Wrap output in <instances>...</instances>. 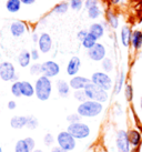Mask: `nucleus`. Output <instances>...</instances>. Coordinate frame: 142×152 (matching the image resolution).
<instances>
[{"mask_svg":"<svg viewBox=\"0 0 142 152\" xmlns=\"http://www.w3.org/2000/svg\"><path fill=\"white\" fill-rule=\"evenodd\" d=\"M52 93V82L50 78L45 76H39L34 83V96L40 101L49 100Z\"/></svg>","mask_w":142,"mask_h":152,"instance_id":"f257e3e1","label":"nucleus"},{"mask_svg":"<svg viewBox=\"0 0 142 152\" xmlns=\"http://www.w3.org/2000/svg\"><path fill=\"white\" fill-rule=\"evenodd\" d=\"M69 9H70V6H69V2H68V1H61V2L57 4L53 8L51 9V13L62 16V15H66V13L68 12Z\"/></svg>","mask_w":142,"mask_h":152,"instance_id":"393cba45","label":"nucleus"},{"mask_svg":"<svg viewBox=\"0 0 142 152\" xmlns=\"http://www.w3.org/2000/svg\"><path fill=\"white\" fill-rule=\"evenodd\" d=\"M87 15H88V17L92 20H97V19H99V18L102 16V9H101L100 4H98V6H93L91 7L90 9L87 10Z\"/></svg>","mask_w":142,"mask_h":152,"instance_id":"bb28decb","label":"nucleus"},{"mask_svg":"<svg viewBox=\"0 0 142 152\" xmlns=\"http://www.w3.org/2000/svg\"><path fill=\"white\" fill-rule=\"evenodd\" d=\"M90 82H91V80L89 78L77 75L75 77H71L69 85H70V88L72 90H83L87 87V85H89Z\"/></svg>","mask_w":142,"mask_h":152,"instance_id":"f8f14e48","label":"nucleus"},{"mask_svg":"<svg viewBox=\"0 0 142 152\" xmlns=\"http://www.w3.org/2000/svg\"><path fill=\"white\" fill-rule=\"evenodd\" d=\"M21 6L22 4L20 0H7L6 1V9H7V11L11 13L18 12L21 9Z\"/></svg>","mask_w":142,"mask_h":152,"instance_id":"a878e982","label":"nucleus"},{"mask_svg":"<svg viewBox=\"0 0 142 152\" xmlns=\"http://www.w3.org/2000/svg\"><path fill=\"white\" fill-rule=\"evenodd\" d=\"M89 32H90L93 37H96L97 40H99V39H101L105 36V27L103 26L102 22H93V23L89 27Z\"/></svg>","mask_w":142,"mask_h":152,"instance_id":"dca6fc26","label":"nucleus"},{"mask_svg":"<svg viewBox=\"0 0 142 152\" xmlns=\"http://www.w3.org/2000/svg\"><path fill=\"white\" fill-rule=\"evenodd\" d=\"M21 96L26 98H31L34 96V86L29 81H20Z\"/></svg>","mask_w":142,"mask_h":152,"instance_id":"6ab92c4d","label":"nucleus"},{"mask_svg":"<svg viewBox=\"0 0 142 152\" xmlns=\"http://www.w3.org/2000/svg\"><path fill=\"white\" fill-rule=\"evenodd\" d=\"M105 22L108 23V26H110V28H112L114 30H117L120 26L119 17L111 10H108L105 13Z\"/></svg>","mask_w":142,"mask_h":152,"instance_id":"4be33fe9","label":"nucleus"},{"mask_svg":"<svg viewBox=\"0 0 142 152\" xmlns=\"http://www.w3.org/2000/svg\"><path fill=\"white\" fill-rule=\"evenodd\" d=\"M101 68H102V70L107 73H110V72L113 70V68H114V64H113V61L110 58L108 57H105V59L101 61Z\"/></svg>","mask_w":142,"mask_h":152,"instance_id":"c85d7f7f","label":"nucleus"},{"mask_svg":"<svg viewBox=\"0 0 142 152\" xmlns=\"http://www.w3.org/2000/svg\"><path fill=\"white\" fill-rule=\"evenodd\" d=\"M81 119H82V117L77 112V113L69 114V115L67 117V121L69 123H75V122H80V121H81Z\"/></svg>","mask_w":142,"mask_h":152,"instance_id":"e433bc0d","label":"nucleus"},{"mask_svg":"<svg viewBox=\"0 0 142 152\" xmlns=\"http://www.w3.org/2000/svg\"><path fill=\"white\" fill-rule=\"evenodd\" d=\"M38 49L42 53H48L52 49V38L48 32H42L39 36L38 40Z\"/></svg>","mask_w":142,"mask_h":152,"instance_id":"9b49d317","label":"nucleus"},{"mask_svg":"<svg viewBox=\"0 0 142 152\" xmlns=\"http://www.w3.org/2000/svg\"><path fill=\"white\" fill-rule=\"evenodd\" d=\"M7 107H8L9 110H15L16 108H17V102L15 101V100H10V101L8 102Z\"/></svg>","mask_w":142,"mask_h":152,"instance_id":"37998d69","label":"nucleus"},{"mask_svg":"<svg viewBox=\"0 0 142 152\" xmlns=\"http://www.w3.org/2000/svg\"><path fill=\"white\" fill-rule=\"evenodd\" d=\"M97 42H98V40H97L96 37H93L90 32H88V34L86 36V38L81 41V45H82V47H83L84 49L89 50V49H91L92 47L94 46Z\"/></svg>","mask_w":142,"mask_h":152,"instance_id":"cd10ccee","label":"nucleus"},{"mask_svg":"<svg viewBox=\"0 0 142 152\" xmlns=\"http://www.w3.org/2000/svg\"><path fill=\"white\" fill-rule=\"evenodd\" d=\"M10 34H12L15 38H19L21 36H23L27 31V25L26 22L20 21V20H16V21L11 22L10 25Z\"/></svg>","mask_w":142,"mask_h":152,"instance_id":"4468645a","label":"nucleus"},{"mask_svg":"<svg viewBox=\"0 0 142 152\" xmlns=\"http://www.w3.org/2000/svg\"><path fill=\"white\" fill-rule=\"evenodd\" d=\"M54 141H56V139H54V137L51 134V133H47V134L43 137V143L46 144L47 147L52 145V144L54 143Z\"/></svg>","mask_w":142,"mask_h":152,"instance_id":"4c0bfd02","label":"nucleus"},{"mask_svg":"<svg viewBox=\"0 0 142 152\" xmlns=\"http://www.w3.org/2000/svg\"><path fill=\"white\" fill-rule=\"evenodd\" d=\"M21 4H26V6H31V4H34L36 2V0H20Z\"/></svg>","mask_w":142,"mask_h":152,"instance_id":"c03bdc74","label":"nucleus"},{"mask_svg":"<svg viewBox=\"0 0 142 152\" xmlns=\"http://www.w3.org/2000/svg\"><path fill=\"white\" fill-rule=\"evenodd\" d=\"M60 73V66L53 60H47L41 64V75L48 78H54Z\"/></svg>","mask_w":142,"mask_h":152,"instance_id":"1a4fd4ad","label":"nucleus"},{"mask_svg":"<svg viewBox=\"0 0 142 152\" xmlns=\"http://www.w3.org/2000/svg\"><path fill=\"white\" fill-rule=\"evenodd\" d=\"M39 36H40V34H38L37 32H34V34H32V41H34V43H38V40H39Z\"/></svg>","mask_w":142,"mask_h":152,"instance_id":"49530a36","label":"nucleus"},{"mask_svg":"<svg viewBox=\"0 0 142 152\" xmlns=\"http://www.w3.org/2000/svg\"><path fill=\"white\" fill-rule=\"evenodd\" d=\"M88 32L89 31L88 30H86V29H82V30H80V31H78V34H77V39L81 42V41L86 38V36L88 34Z\"/></svg>","mask_w":142,"mask_h":152,"instance_id":"79ce46f5","label":"nucleus"},{"mask_svg":"<svg viewBox=\"0 0 142 152\" xmlns=\"http://www.w3.org/2000/svg\"><path fill=\"white\" fill-rule=\"evenodd\" d=\"M32 152H43V151H42V150H40V149H34Z\"/></svg>","mask_w":142,"mask_h":152,"instance_id":"09e8293b","label":"nucleus"},{"mask_svg":"<svg viewBox=\"0 0 142 152\" xmlns=\"http://www.w3.org/2000/svg\"><path fill=\"white\" fill-rule=\"evenodd\" d=\"M80 69H81V60L78 56H73L71 57L70 60L68 61L67 64V75L70 77H75L79 73Z\"/></svg>","mask_w":142,"mask_h":152,"instance_id":"ddd939ff","label":"nucleus"},{"mask_svg":"<svg viewBox=\"0 0 142 152\" xmlns=\"http://www.w3.org/2000/svg\"><path fill=\"white\" fill-rule=\"evenodd\" d=\"M69 6H70V9L73 10V11H80L82 7H83L84 0H69Z\"/></svg>","mask_w":142,"mask_h":152,"instance_id":"2f4dec72","label":"nucleus"},{"mask_svg":"<svg viewBox=\"0 0 142 152\" xmlns=\"http://www.w3.org/2000/svg\"><path fill=\"white\" fill-rule=\"evenodd\" d=\"M73 98H75V100L79 101L80 103H81V102H84L86 100H88V98H87V96H86L84 90H75V92H73Z\"/></svg>","mask_w":142,"mask_h":152,"instance_id":"c9c22d12","label":"nucleus"},{"mask_svg":"<svg viewBox=\"0 0 142 152\" xmlns=\"http://www.w3.org/2000/svg\"><path fill=\"white\" fill-rule=\"evenodd\" d=\"M88 57L89 59H91L92 61H96V62L102 61L107 57V49H105V45L97 42L91 49L88 50Z\"/></svg>","mask_w":142,"mask_h":152,"instance_id":"9d476101","label":"nucleus"},{"mask_svg":"<svg viewBox=\"0 0 142 152\" xmlns=\"http://www.w3.org/2000/svg\"><path fill=\"white\" fill-rule=\"evenodd\" d=\"M26 143H27V145H28V148H29V150L31 152L34 151V149H36V141H34V138H31V137H28V138H26L25 139Z\"/></svg>","mask_w":142,"mask_h":152,"instance_id":"58836bf2","label":"nucleus"},{"mask_svg":"<svg viewBox=\"0 0 142 152\" xmlns=\"http://www.w3.org/2000/svg\"><path fill=\"white\" fill-rule=\"evenodd\" d=\"M28 119H27V124H26V128H28L29 130H36L39 126V121L38 119L34 115H27Z\"/></svg>","mask_w":142,"mask_h":152,"instance_id":"c756f323","label":"nucleus"},{"mask_svg":"<svg viewBox=\"0 0 142 152\" xmlns=\"http://www.w3.org/2000/svg\"><path fill=\"white\" fill-rule=\"evenodd\" d=\"M27 115H15L10 119V127L16 130H20L26 127L27 124Z\"/></svg>","mask_w":142,"mask_h":152,"instance_id":"a211bd4d","label":"nucleus"},{"mask_svg":"<svg viewBox=\"0 0 142 152\" xmlns=\"http://www.w3.org/2000/svg\"><path fill=\"white\" fill-rule=\"evenodd\" d=\"M0 61H1V52H0Z\"/></svg>","mask_w":142,"mask_h":152,"instance_id":"603ef678","label":"nucleus"},{"mask_svg":"<svg viewBox=\"0 0 142 152\" xmlns=\"http://www.w3.org/2000/svg\"><path fill=\"white\" fill-rule=\"evenodd\" d=\"M140 109H141V111H142V97L140 98Z\"/></svg>","mask_w":142,"mask_h":152,"instance_id":"8fccbe9b","label":"nucleus"},{"mask_svg":"<svg viewBox=\"0 0 142 152\" xmlns=\"http://www.w3.org/2000/svg\"><path fill=\"white\" fill-rule=\"evenodd\" d=\"M133 96H134V92H133V87L131 86V83H127L124 86V97L127 99V101L131 102L133 100Z\"/></svg>","mask_w":142,"mask_h":152,"instance_id":"72a5a7b5","label":"nucleus"},{"mask_svg":"<svg viewBox=\"0 0 142 152\" xmlns=\"http://www.w3.org/2000/svg\"><path fill=\"white\" fill-rule=\"evenodd\" d=\"M56 88H57V92L60 97L67 98L70 94V85H69L68 81L63 80V79H60L56 82Z\"/></svg>","mask_w":142,"mask_h":152,"instance_id":"f3484780","label":"nucleus"},{"mask_svg":"<svg viewBox=\"0 0 142 152\" xmlns=\"http://www.w3.org/2000/svg\"><path fill=\"white\" fill-rule=\"evenodd\" d=\"M10 91L12 93L13 97L16 98H20L21 97V87H20V81H15L11 85V88H10Z\"/></svg>","mask_w":142,"mask_h":152,"instance_id":"473e14b6","label":"nucleus"},{"mask_svg":"<svg viewBox=\"0 0 142 152\" xmlns=\"http://www.w3.org/2000/svg\"><path fill=\"white\" fill-rule=\"evenodd\" d=\"M131 47L135 51L140 50L142 48V31L141 30H133L131 37Z\"/></svg>","mask_w":142,"mask_h":152,"instance_id":"412c9836","label":"nucleus"},{"mask_svg":"<svg viewBox=\"0 0 142 152\" xmlns=\"http://www.w3.org/2000/svg\"><path fill=\"white\" fill-rule=\"evenodd\" d=\"M17 61H18V64H19L21 68L29 67L30 62H31V56H30V51L21 50L20 53L18 55Z\"/></svg>","mask_w":142,"mask_h":152,"instance_id":"5701e85b","label":"nucleus"},{"mask_svg":"<svg viewBox=\"0 0 142 152\" xmlns=\"http://www.w3.org/2000/svg\"><path fill=\"white\" fill-rule=\"evenodd\" d=\"M30 56H31V60L38 61L39 58H40V51H39V49H32V50L30 51Z\"/></svg>","mask_w":142,"mask_h":152,"instance_id":"a19ab883","label":"nucleus"},{"mask_svg":"<svg viewBox=\"0 0 142 152\" xmlns=\"http://www.w3.org/2000/svg\"><path fill=\"white\" fill-rule=\"evenodd\" d=\"M102 111H103V103L89 99L84 102H81L77 108V112L82 118H96L102 113Z\"/></svg>","mask_w":142,"mask_h":152,"instance_id":"f03ea898","label":"nucleus"},{"mask_svg":"<svg viewBox=\"0 0 142 152\" xmlns=\"http://www.w3.org/2000/svg\"><path fill=\"white\" fill-rule=\"evenodd\" d=\"M56 141H57L58 147L62 148L63 150H66V151H68V152L75 150V145H77V140H75L67 130L59 132L58 135H57V138H56Z\"/></svg>","mask_w":142,"mask_h":152,"instance_id":"0eeeda50","label":"nucleus"},{"mask_svg":"<svg viewBox=\"0 0 142 152\" xmlns=\"http://www.w3.org/2000/svg\"><path fill=\"white\" fill-rule=\"evenodd\" d=\"M67 131L70 133L75 140H84L89 138L91 134V129L87 123L83 122H75L69 123L67 128Z\"/></svg>","mask_w":142,"mask_h":152,"instance_id":"20e7f679","label":"nucleus"},{"mask_svg":"<svg viewBox=\"0 0 142 152\" xmlns=\"http://www.w3.org/2000/svg\"><path fill=\"white\" fill-rule=\"evenodd\" d=\"M29 71L31 76H40L41 75V64L39 62H34L30 66Z\"/></svg>","mask_w":142,"mask_h":152,"instance_id":"f704fd0d","label":"nucleus"},{"mask_svg":"<svg viewBox=\"0 0 142 152\" xmlns=\"http://www.w3.org/2000/svg\"><path fill=\"white\" fill-rule=\"evenodd\" d=\"M110 2H111L113 6H117V4H119L121 2V0H110Z\"/></svg>","mask_w":142,"mask_h":152,"instance_id":"de8ad7c7","label":"nucleus"},{"mask_svg":"<svg viewBox=\"0 0 142 152\" xmlns=\"http://www.w3.org/2000/svg\"><path fill=\"white\" fill-rule=\"evenodd\" d=\"M15 152H31L26 143L25 139L18 140L16 145H15Z\"/></svg>","mask_w":142,"mask_h":152,"instance_id":"7c9ffc66","label":"nucleus"},{"mask_svg":"<svg viewBox=\"0 0 142 152\" xmlns=\"http://www.w3.org/2000/svg\"><path fill=\"white\" fill-rule=\"evenodd\" d=\"M128 137H129L130 144L133 147V148H138L139 145L142 142V134L135 129H131L128 132Z\"/></svg>","mask_w":142,"mask_h":152,"instance_id":"aec40b11","label":"nucleus"},{"mask_svg":"<svg viewBox=\"0 0 142 152\" xmlns=\"http://www.w3.org/2000/svg\"><path fill=\"white\" fill-rule=\"evenodd\" d=\"M124 81H125V72L124 70H122L119 76L116 79V82L113 85V93L114 94H119L122 91V89L124 87Z\"/></svg>","mask_w":142,"mask_h":152,"instance_id":"b1692460","label":"nucleus"},{"mask_svg":"<svg viewBox=\"0 0 142 152\" xmlns=\"http://www.w3.org/2000/svg\"><path fill=\"white\" fill-rule=\"evenodd\" d=\"M116 147L119 152H131V144L129 141L128 132L125 130L117 131L116 134Z\"/></svg>","mask_w":142,"mask_h":152,"instance_id":"6e6552de","label":"nucleus"},{"mask_svg":"<svg viewBox=\"0 0 142 152\" xmlns=\"http://www.w3.org/2000/svg\"><path fill=\"white\" fill-rule=\"evenodd\" d=\"M98 4H99V0H84L83 7L86 10H88V9H90L91 7L98 6Z\"/></svg>","mask_w":142,"mask_h":152,"instance_id":"ea45409f","label":"nucleus"},{"mask_svg":"<svg viewBox=\"0 0 142 152\" xmlns=\"http://www.w3.org/2000/svg\"><path fill=\"white\" fill-rule=\"evenodd\" d=\"M86 96L89 100H93V101H98L100 103H105L109 100V93L108 91H105L103 89L99 88L98 86L93 85L92 82H90L87 87L83 89Z\"/></svg>","mask_w":142,"mask_h":152,"instance_id":"7ed1b4c3","label":"nucleus"},{"mask_svg":"<svg viewBox=\"0 0 142 152\" xmlns=\"http://www.w3.org/2000/svg\"><path fill=\"white\" fill-rule=\"evenodd\" d=\"M0 152H4V151H2V148H1V145H0Z\"/></svg>","mask_w":142,"mask_h":152,"instance_id":"3c124183","label":"nucleus"},{"mask_svg":"<svg viewBox=\"0 0 142 152\" xmlns=\"http://www.w3.org/2000/svg\"><path fill=\"white\" fill-rule=\"evenodd\" d=\"M90 80L93 85L98 86L99 88L103 89L105 91H110L113 88V80L109 76V73L105 71H96L92 73Z\"/></svg>","mask_w":142,"mask_h":152,"instance_id":"39448f33","label":"nucleus"},{"mask_svg":"<svg viewBox=\"0 0 142 152\" xmlns=\"http://www.w3.org/2000/svg\"><path fill=\"white\" fill-rule=\"evenodd\" d=\"M51 152H68V151H66V150H63L62 148H60V147H53L52 148V150H51Z\"/></svg>","mask_w":142,"mask_h":152,"instance_id":"a18cd8bd","label":"nucleus"},{"mask_svg":"<svg viewBox=\"0 0 142 152\" xmlns=\"http://www.w3.org/2000/svg\"><path fill=\"white\" fill-rule=\"evenodd\" d=\"M0 79L4 81V82L18 81L19 77H18L17 72H16V68H15L13 64L9 62V61L0 62Z\"/></svg>","mask_w":142,"mask_h":152,"instance_id":"423d86ee","label":"nucleus"},{"mask_svg":"<svg viewBox=\"0 0 142 152\" xmlns=\"http://www.w3.org/2000/svg\"><path fill=\"white\" fill-rule=\"evenodd\" d=\"M131 37H132V29L128 25H123L120 29V42L124 48L131 46Z\"/></svg>","mask_w":142,"mask_h":152,"instance_id":"2eb2a0df","label":"nucleus"}]
</instances>
